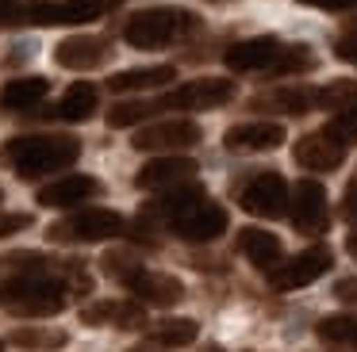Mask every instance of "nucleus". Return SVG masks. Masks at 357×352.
I'll return each instance as SVG.
<instances>
[{
  "label": "nucleus",
  "instance_id": "36",
  "mask_svg": "<svg viewBox=\"0 0 357 352\" xmlns=\"http://www.w3.org/2000/svg\"><path fill=\"white\" fill-rule=\"evenodd\" d=\"M342 218H346L349 226H357V184H349L346 195H342Z\"/></svg>",
  "mask_w": 357,
  "mask_h": 352
},
{
  "label": "nucleus",
  "instance_id": "22",
  "mask_svg": "<svg viewBox=\"0 0 357 352\" xmlns=\"http://www.w3.org/2000/svg\"><path fill=\"white\" fill-rule=\"evenodd\" d=\"M238 253L250 260L254 268H261V272H273V268L280 264V237L277 234H269V230H261V226H246L238 234Z\"/></svg>",
  "mask_w": 357,
  "mask_h": 352
},
{
  "label": "nucleus",
  "instance_id": "6",
  "mask_svg": "<svg viewBox=\"0 0 357 352\" xmlns=\"http://www.w3.org/2000/svg\"><path fill=\"white\" fill-rule=\"evenodd\" d=\"M127 222L119 211H108V207H85L77 214H66L54 226H47V241H108V237H123Z\"/></svg>",
  "mask_w": 357,
  "mask_h": 352
},
{
  "label": "nucleus",
  "instance_id": "16",
  "mask_svg": "<svg viewBox=\"0 0 357 352\" xmlns=\"http://www.w3.org/2000/svg\"><path fill=\"white\" fill-rule=\"evenodd\" d=\"M223 145L231 153H269V150H277V145H284V127H280V122H265V119L234 122L223 134Z\"/></svg>",
  "mask_w": 357,
  "mask_h": 352
},
{
  "label": "nucleus",
  "instance_id": "30",
  "mask_svg": "<svg viewBox=\"0 0 357 352\" xmlns=\"http://www.w3.org/2000/svg\"><path fill=\"white\" fill-rule=\"evenodd\" d=\"M307 69H315V54H311V46H303V42H284V50H280V58L273 61V69H269L265 77L307 73Z\"/></svg>",
  "mask_w": 357,
  "mask_h": 352
},
{
  "label": "nucleus",
  "instance_id": "20",
  "mask_svg": "<svg viewBox=\"0 0 357 352\" xmlns=\"http://www.w3.org/2000/svg\"><path fill=\"white\" fill-rule=\"evenodd\" d=\"M81 321H85V326L142 329V326H146V310L135 306V303H119V298H96V303L81 306Z\"/></svg>",
  "mask_w": 357,
  "mask_h": 352
},
{
  "label": "nucleus",
  "instance_id": "37",
  "mask_svg": "<svg viewBox=\"0 0 357 352\" xmlns=\"http://www.w3.org/2000/svg\"><path fill=\"white\" fill-rule=\"evenodd\" d=\"M300 4H307V8H323V12H346V8H354L357 0H300Z\"/></svg>",
  "mask_w": 357,
  "mask_h": 352
},
{
  "label": "nucleus",
  "instance_id": "33",
  "mask_svg": "<svg viewBox=\"0 0 357 352\" xmlns=\"http://www.w3.org/2000/svg\"><path fill=\"white\" fill-rule=\"evenodd\" d=\"M334 54H338L342 61H354V65H357V23H354V27H346L338 38H334Z\"/></svg>",
  "mask_w": 357,
  "mask_h": 352
},
{
  "label": "nucleus",
  "instance_id": "11",
  "mask_svg": "<svg viewBox=\"0 0 357 352\" xmlns=\"http://www.w3.org/2000/svg\"><path fill=\"white\" fill-rule=\"evenodd\" d=\"M288 214H292V226L300 230L303 237H319L331 226V207H326V188L319 180H300L292 188V203H288Z\"/></svg>",
  "mask_w": 357,
  "mask_h": 352
},
{
  "label": "nucleus",
  "instance_id": "24",
  "mask_svg": "<svg viewBox=\"0 0 357 352\" xmlns=\"http://www.w3.org/2000/svg\"><path fill=\"white\" fill-rule=\"evenodd\" d=\"M50 92L47 77H16L0 88V107L4 111H27V107L43 104V96Z\"/></svg>",
  "mask_w": 357,
  "mask_h": 352
},
{
  "label": "nucleus",
  "instance_id": "40",
  "mask_svg": "<svg viewBox=\"0 0 357 352\" xmlns=\"http://www.w3.org/2000/svg\"><path fill=\"white\" fill-rule=\"evenodd\" d=\"M204 352H219V349H204Z\"/></svg>",
  "mask_w": 357,
  "mask_h": 352
},
{
  "label": "nucleus",
  "instance_id": "31",
  "mask_svg": "<svg viewBox=\"0 0 357 352\" xmlns=\"http://www.w3.org/2000/svg\"><path fill=\"white\" fill-rule=\"evenodd\" d=\"M319 107L323 111H349V107H357V81H331L319 88Z\"/></svg>",
  "mask_w": 357,
  "mask_h": 352
},
{
  "label": "nucleus",
  "instance_id": "23",
  "mask_svg": "<svg viewBox=\"0 0 357 352\" xmlns=\"http://www.w3.org/2000/svg\"><path fill=\"white\" fill-rule=\"evenodd\" d=\"M177 81L173 65H142V69H123V73L108 77V92H146V88H162V84Z\"/></svg>",
  "mask_w": 357,
  "mask_h": 352
},
{
  "label": "nucleus",
  "instance_id": "7",
  "mask_svg": "<svg viewBox=\"0 0 357 352\" xmlns=\"http://www.w3.org/2000/svg\"><path fill=\"white\" fill-rule=\"evenodd\" d=\"M234 81H227V77H200V81H188L181 84V88L165 92L162 107L165 111H215V107H227L234 99Z\"/></svg>",
  "mask_w": 357,
  "mask_h": 352
},
{
  "label": "nucleus",
  "instance_id": "26",
  "mask_svg": "<svg viewBox=\"0 0 357 352\" xmlns=\"http://www.w3.org/2000/svg\"><path fill=\"white\" fill-rule=\"evenodd\" d=\"M8 344L16 349H39V352H58L70 344V333L66 329H43V326H20L8 333Z\"/></svg>",
  "mask_w": 357,
  "mask_h": 352
},
{
  "label": "nucleus",
  "instance_id": "10",
  "mask_svg": "<svg viewBox=\"0 0 357 352\" xmlns=\"http://www.w3.org/2000/svg\"><path fill=\"white\" fill-rule=\"evenodd\" d=\"M204 138V130L188 119H169V122H146L139 134L131 138V145L139 153H181L192 150Z\"/></svg>",
  "mask_w": 357,
  "mask_h": 352
},
{
  "label": "nucleus",
  "instance_id": "35",
  "mask_svg": "<svg viewBox=\"0 0 357 352\" xmlns=\"http://www.w3.org/2000/svg\"><path fill=\"white\" fill-rule=\"evenodd\" d=\"M334 298L346 306H357V275H346V280L334 283Z\"/></svg>",
  "mask_w": 357,
  "mask_h": 352
},
{
  "label": "nucleus",
  "instance_id": "1",
  "mask_svg": "<svg viewBox=\"0 0 357 352\" xmlns=\"http://www.w3.org/2000/svg\"><path fill=\"white\" fill-rule=\"evenodd\" d=\"M81 157V142L73 134H20L4 142L0 161L24 180H39V176L62 173Z\"/></svg>",
  "mask_w": 357,
  "mask_h": 352
},
{
  "label": "nucleus",
  "instance_id": "28",
  "mask_svg": "<svg viewBox=\"0 0 357 352\" xmlns=\"http://www.w3.org/2000/svg\"><path fill=\"white\" fill-rule=\"evenodd\" d=\"M158 111H165L162 99H123L108 111V127L112 130H123V127H135V122H146L154 119Z\"/></svg>",
  "mask_w": 357,
  "mask_h": 352
},
{
  "label": "nucleus",
  "instance_id": "15",
  "mask_svg": "<svg viewBox=\"0 0 357 352\" xmlns=\"http://www.w3.org/2000/svg\"><path fill=\"white\" fill-rule=\"evenodd\" d=\"M292 157H296V165L307 168V173H334V168L346 161V145L334 134H326V130H315V134H303L300 142L292 145Z\"/></svg>",
  "mask_w": 357,
  "mask_h": 352
},
{
  "label": "nucleus",
  "instance_id": "38",
  "mask_svg": "<svg viewBox=\"0 0 357 352\" xmlns=\"http://www.w3.org/2000/svg\"><path fill=\"white\" fill-rule=\"evenodd\" d=\"M346 253H349V257H354V260H357V230H354V234H349V237H346Z\"/></svg>",
  "mask_w": 357,
  "mask_h": 352
},
{
  "label": "nucleus",
  "instance_id": "39",
  "mask_svg": "<svg viewBox=\"0 0 357 352\" xmlns=\"http://www.w3.org/2000/svg\"><path fill=\"white\" fill-rule=\"evenodd\" d=\"M211 4H231V0H211Z\"/></svg>",
  "mask_w": 357,
  "mask_h": 352
},
{
  "label": "nucleus",
  "instance_id": "41",
  "mask_svg": "<svg viewBox=\"0 0 357 352\" xmlns=\"http://www.w3.org/2000/svg\"><path fill=\"white\" fill-rule=\"evenodd\" d=\"M0 195H4V191H0Z\"/></svg>",
  "mask_w": 357,
  "mask_h": 352
},
{
  "label": "nucleus",
  "instance_id": "25",
  "mask_svg": "<svg viewBox=\"0 0 357 352\" xmlns=\"http://www.w3.org/2000/svg\"><path fill=\"white\" fill-rule=\"evenodd\" d=\"M93 111H96V88L89 81L70 84L62 92V104L54 107V115L66 122H85V119H93Z\"/></svg>",
  "mask_w": 357,
  "mask_h": 352
},
{
  "label": "nucleus",
  "instance_id": "5",
  "mask_svg": "<svg viewBox=\"0 0 357 352\" xmlns=\"http://www.w3.org/2000/svg\"><path fill=\"white\" fill-rule=\"evenodd\" d=\"M200 27V15L185 8H142L123 23V38L135 50H165L177 38L192 35Z\"/></svg>",
  "mask_w": 357,
  "mask_h": 352
},
{
  "label": "nucleus",
  "instance_id": "8",
  "mask_svg": "<svg viewBox=\"0 0 357 352\" xmlns=\"http://www.w3.org/2000/svg\"><path fill=\"white\" fill-rule=\"evenodd\" d=\"M292 203V188L280 173H257L238 188V207L254 218H280Z\"/></svg>",
  "mask_w": 357,
  "mask_h": 352
},
{
  "label": "nucleus",
  "instance_id": "19",
  "mask_svg": "<svg viewBox=\"0 0 357 352\" xmlns=\"http://www.w3.org/2000/svg\"><path fill=\"white\" fill-rule=\"evenodd\" d=\"M104 191V184L96 176H85V173H73V176H62L54 184H43L39 188V203L43 207H81L85 199H96Z\"/></svg>",
  "mask_w": 357,
  "mask_h": 352
},
{
  "label": "nucleus",
  "instance_id": "14",
  "mask_svg": "<svg viewBox=\"0 0 357 352\" xmlns=\"http://www.w3.org/2000/svg\"><path fill=\"white\" fill-rule=\"evenodd\" d=\"M280 50H284L280 38L257 35V38H242V42H234L231 50L223 54V61H227L231 73H269L273 61L280 58Z\"/></svg>",
  "mask_w": 357,
  "mask_h": 352
},
{
  "label": "nucleus",
  "instance_id": "21",
  "mask_svg": "<svg viewBox=\"0 0 357 352\" xmlns=\"http://www.w3.org/2000/svg\"><path fill=\"white\" fill-rule=\"evenodd\" d=\"M254 111H273V115H307L319 107V88H273L250 99Z\"/></svg>",
  "mask_w": 357,
  "mask_h": 352
},
{
  "label": "nucleus",
  "instance_id": "32",
  "mask_svg": "<svg viewBox=\"0 0 357 352\" xmlns=\"http://www.w3.org/2000/svg\"><path fill=\"white\" fill-rule=\"evenodd\" d=\"M323 130H326V134H334L342 145H357V107H349V111H338Z\"/></svg>",
  "mask_w": 357,
  "mask_h": 352
},
{
  "label": "nucleus",
  "instance_id": "18",
  "mask_svg": "<svg viewBox=\"0 0 357 352\" xmlns=\"http://www.w3.org/2000/svg\"><path fill=\"white\" fill-rule=\"evenodd\" d=\"M108 58H112V42L108 38H93V35H73L54 46V61L62 69H96Z\"/></svg>",
  "mask_w": 357,
  "mask_h": 352
},
{
  "label": "nucleus",
  "instance_id": "27",
  "mask_svg": "<svg viewBox=\"0 0 357 352\" xmlns=\"http://www.w3.org/2000/svg\"><path fill=\"white\" fill-rule=\"evenodd\" d=\"M196 333H200V326H196L192 318H165L146 333V341L162 344V349H185V344L196 341Z\"/></svg>",
  "mask_w": 357,
  "mask_h": 352
},
{
  "label": "nucleus",
  "instance_id": "34",
  "mask_svg": "<svg viewBox=\"0 0 357 352\" xmlns=\"http://www.w3.org/2000/svg\"><path fill=\"white\" fill-rule=\"evenodd\" d=\"M31 214H24V211H12V214H0V237H12V234H20V230H27L31 226Z\"/></svg>",
  "mask_w": 357,
  "mask_h": 352
},
{
  "label": "nucleus",
  "instance_id": "2",
  "mask_svg": "<svg viewBox=\"0 0 357 352\" xmlns=\"http://www.w3.org/2000/svg\"><path fill=\"white\" fill-rule=\"evenodd\" d=\"M116 0H0L4 27H81L112 12Z\"/></svg>",
  "mask_w": 357,
  "mask_h": 352
},
{
  "label": "nucleus",
  "instance_id": "9",
  "mask_svg": "<svg viewBox=\"0 0 357 352\" xmlns=\"http://www.w3.org/2000/svg\"><path fill=\"white\" fill-rule=\"evenodd\" d=\"M331 264H334L331 249H326V245H311V249L280 260L269 272V283H273V291H300V287H307V283H315L319 275L331 272Z\"/></svg>",
  "mask_w": 357,
  "mask_h": 352
},
{
  "label": "nucleus",
  "instance_id": "29",
  "mask_svg": "<svg viewBox=\"0 0 357 352\" xmlns=\"http://www.w3.org/2000/svg\"><path fill=\"white\" fill-rule=\"evenodd\" d=\"M319 341L326 344H338V349H357V318H349V314H331V318H323L315 326Z\"/></svg>",
  "mask_w": 357,
  "mask_h": 352
},
{
  "label": "nucleus",
  "instance_id": "12",
  "mask_svg": "<svg viewBox=\"0 0 357 352\" xmlns=\"http://www.w3.org/2000/svg\"><path fill=\"white\" fill-rule=\"evenodd\" d=\"M169 230L181 237V241L208 245V241H215V237H223V230H227V211H223L219 203H211V199H200V203L188 207V211L181 214V218L173 222Z\"/></svg>",
  "mask_w": 357,
  "mask_h": 352
},
{
  "label": "nucleus",
  "instance_id": "4",
  "mask_svg": "<svg viewBox=\"0 0 357 352\" xmlns=\"http://www.w3.org/2000/svg\"><path fill=\"white\" fill-rule=\"evenodd\" d=\"M104 272L116 283H123L139 303L150 306H177L185 298V283L169 272H150L142 268L131 253H104Z\"/></svg>",
  "mask_w": 357,
  "mask_h": 352
},
{
  "label": "nucleus",
  "instance_id": "17",
  "mask_svg": "<svg viewBox=\"0 0 357 352\" xmlns=\"http://www.w3.org/2000/svg\"><path fill=\"white\" fill-rule=\"evenodd\" d=\"M200 199H208L200 184H192V180L177 184V188H165V195H154L150 203H142L139 218L142 222H162V226H173V222H177L188 207L200 203Z\"/></svg>",
  "mask_w": 357,
  "mask_h": 352
},
{
  "label": "nucleus",
  "instance_id": "3",
  "mask_svg": "<svg viewBox=\"0 0 357 352\" xmlns=\"http://www.w3.org/2000/svg\"><path fill=\"white\" fill-rule=\"evenodd\" d=\"M70 303V283L50 272L8 275L0 283V306L16 318H50Z\"/></svg>",
  "mask_w": 357,
  "mask_h": 352
},
{
  "label": "nucleus",
  "instance_id": "13",
  "mask_svg": "<svg viewBox=\"0 0 357 352\" xmlns=\"http://www.w3.org/2000/svg\"><path fill=\"white\" fill-rule=\"evenodd\" d=\"M196 161L185 157V153H158L154 161H146V165L139 168V176H135V184L146 191H165V188H177V184H188L196 176Z\"/></svg>",
  "mask_w": 357,
  "mask_h": 352
}]
</instances>
